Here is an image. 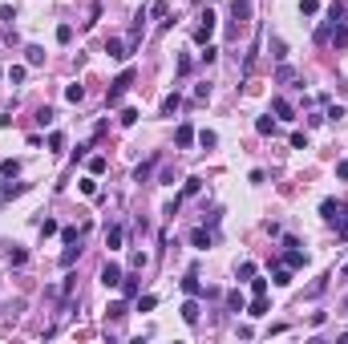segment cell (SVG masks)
Segmentation results:
<instances>
[{"label":"cell","mask_w":348,"mask_h":344,"mask_svg":"<svg viewBox=\"0 0 348 344\" xmlns=\"http://www.w3.org/2000/svg\"><path fill=\"white\" fill-rule=\"evenodd\" d=\"M271 110H276V114L284 117V121H291V117H295V110H291V102H284V97H276V102H271Z\"/></svg>","instance_id":"9c48e42d"},{"label":"cell","mask_w":348,"mask_h":344,"mask_svg":"<svg viewBox=\"0 0 348 344\" xmlns=\"http://www.w3.org/2000/svg\"><path fill=\"white\" fill-rule=\"evenodd\" d=\"M203 190V178H186V186H182V194H198Z\"/></svg>","instance_id":"d4e9b609"},{"label":"cell","mask_w":348,"mask_h":344,"mask_svg":"<svg viewBox=\"0 0 348 344\" xmlns=\"http://www.w3.org/2000/svg\"><path fill=\"white\" fill-rule=\"evenodd\" d=\"M227 308L231 312H243V291H227Z\"/></svg>","instance_id":"ac0fdd59"},{"label":"cell","mask_w":348,"mask_h":344,"mask_svg":"<svg viewBox=\"0 0 348 344\" xmlns=\"http://www.w3.org/2000/svg\"><path fill=\"white\" fill-rule=\"evenodd\" d=\"M178 312H182V320H186V324H198V300H194V296H190Z\"/></svg>","instance_id":"52a82bcc"},{"label":"cell","mask_w":348,"mask_h":344,"mask_svg":"<svg viewBox=\"0 0 348 344\" xmlns=\"http://www.w3.org/2000/svg\"><path fill=\"white\" fill-rule=\"evenodd\" d=\"M190 243H194V247H198V251H207V247H211V231H207V227L190 231Z\"/></svg>","instance_id":"ba28073f"},{"label":"cell","mask_w":348,"mask_h":344,"mask_svg":"<svg viewBox=\"0 0 348 344\" xmlns=\"http://www.w3.org/2000/svg\"><path fill=\"white\" fill-rule=\"evenodd\" d=\"M276 284H280V287L291 284V267H276Z\"/></svg>","instance_id":"44dd1931"},{"label":"cell","mask_w":348,"mask_h":344,"mask_svg":"<svg viewBox=\"0 0 348 344\" xmlns=\"http://www.w3.org/2000/svg\"><path fill=\"white\" fill-rule=\"evenodd\" d=\"M102 284L106 287H121V267H117V263H106V267H102Z\"/></svg>","instance_id":"3957f363"},{"label":"cell","mask_w":348,"mask_h":344,"mask_svg":"<svg viewBox=\"0 0 348 344\" xmlns=\"http://www.w3.org/2000/svg\"><path fill=\"white\" fill-rule=\"evenodd\" d=\"M174 142H178V146L186 150V146L194 142V130H190V126H178V134H174Z\"/></svg>","instance_id":"7c38bea8"},{"label":"cell","mask_w":348,"mask_h":344,"mask_svg":"<svg viewBox=\"0 0 348 344\" xmlns=\"http://www.w3.org/2000/svg\"><path fill=\"white\" fill-rule=\"evenodd\" d=\"M106 53H110L114 61H126V57H130V45H121L117 37H110V41H106Z\"/></svg>","instance_id":"277c9868"},{"label":"cell","mask_w":348,"mask_h":344,"mask_svg":"<svg viewBox=\"0 0 348 344\" xmlns=\"http://www.w3.org/2000/svg\"><path fill=\"white\" fill-rule=\"evenodd\" d=\"M215 142H219V138H215V134H211V130H203V134H198V146H203V150H211V146H215Z\"/></svg>","instance_id":"cb8c5ba5"},{"label":"cell","mask_w":348,"mask_h":344,"mask_svg":"<svg viewBox=\"0 0 348 344\" xmlns=\"http://www.w3.org/2000/svg\"><path fill=\"white\" fill-rule=\"evenodd\" d=\"M178 106H182V97H178V93H170V97H162V117H170L174 110H178Z\"/></svg>","instance_id":"9a60e30c"},{"label":"cell","mask_w":348,"mask_h":344,"mask_svg":"<svg viewBox=\"0 0 348 344\" xmlns=\"http://www.w3.org/2000/svg\"><path fill=\"white\" fill-rule=\"evenodd\" d=\"M65 97H69V102H81V97H85V89H81V85H69V89H65Z\"/></svg>","instance_id":"4dcf8cb0"},{"label":"cell","mask_w":348,"mask_h":344,"mask_svg":"<svg viewBox=\"0 0 348 344\" xmlns=\"http://www.w3.org/2000/svg\"><path fill=\"white\" fill-rule=\"evenodd\" d=\"M215 57H219V49H215V45H203V65H211Z\"/></svg>","instance_id":"d590c367"},{"label":"cell","mask_w":348,"mask_h":344,"mask_svg":"<svg viewBox=\"0 0 348 344\" xmlns=\"http://www.w3.org/2000/svg\"><path fill=\"white\" fill-rule=\"evenodd\" d=\"M121 235H126L121 227H106V247H110V251H114V247H121Z\"/></svg>","instance_id":"5bb4252c"},{"label":"cell","mask_w":348,"mask_h":344,"mask_svg":"<svg viewBox=\"0 0 348 344\" xmlns=\"http://www.w3.org/2000/svg\"><path fill=\"white\" fill-rule=\"evenodd\" d=\"M20 190H24L20 182H4V186H0V199H12V194H20Z\"/></svg>","instance_id":"d6986e66"},{"label":"cell","mask_w":348,"mask_h":344,"mask_svg":"<svg viewBox=\"0 0 348 344\" xmlns=\"http://www.w3.org/2000/svg\"><path fill=\"white\" fill-rule=\"evenodd\" d=\"M57 41H61V45H69V41H73V29H69V24H61V29H57Z\"/></svg>","instance_id":"e575fe53"},{"label":"cell","mask_w":348,"mask_h":344,"mask_svg":"<svg viewBox=\"0 0 348 344\" xmlns=\"http://www.w3.org/2000/svg\"><path fill=\"white\" fill-rule=\"evenodd\" d=\"M336 178H348V158L340 162V166H336Z\"/></svg>","instance_id":"60d3db41"},{"label":"cell","mask_w":348,"mask_h":344,"mask_svg":"<svg viewBox=\"0 0 348 344\" xmlns=\"http://www.w3.org/2000/svg\"><path fill=\"white\" fill-rule=\"evenodd\" d=\"M8 81L20 85V81H24V65H12V69H8Z\"/></svg>","instance_id":"7402d4cb"},{"label":"cell","mask_w":348,"mask_h":344,"mask_svg":"<svg viewBox=\"0 0 348 344\" xmlns=\"http://www.w3.org/2000/svg\"><path fill=\"white\" fill-rule=\"evenodd\" d=\"M320 215H324V219H336V215H340V203H336V199H324V203H320Z\"/></svg>","instance_id":"4fadbf2b"},{"label":"cell","mask_w":348,"mask_h":344,"mask_svg":"<svg viewBox=\"0 0 348 344\" xmlns=\"http://www.w3.org/2000/svg\"><path fill=\"white\" fill-rule=\"evenodd\" d=\"M332 223H336V231H340V235H348V207H340V215H336Z\"/></svg>","instance_id":"ffe728a7"},{"label":"cell","mask_w":348,"mask_h":344,"mask_svg":"<svg viewBox=\"0 0 348 344\" xmlns=\"http://www.w3.org/2000/svg\"><path fill=\"white\" fill-rule=\"evenodd\" d=\"M77 251H81V247H73V243H69V251L61 255V267H73V259H77Z\"/></svg>","instance_id":"484cf974"},{"label":"cell","mask_w":348,"mask_h":344,"mask_svg":"<svg viewBox=\"0 0 348 344\" xmlns=\"http://www.w3.org/2000/svg\"><path fill=\"white\" fill-rule=\"evenodd\" d=\"M231 16L235 20H247V16H251V4H247V0H231Z\"/></svg>","instance_id":"30bf717a"},{"label":"cell","mask_w":348,"mask_h":344,"mask_svg":"<svg viewBox=\"0 0 348 344\" xmlns=\"http://www.w3.org/2000/svg\"><path fill=\"white\" fill-rule=\"evenodd\" d=\"M251 291H255V296H267V280H259V276H251Z\"/></svg>","instance_id":"f546056e"},{"label":"cell","mask_w":348,"mask_h":344,"mask_svg":"<svg viewBox=\"0 0 348 344\" xmlns=\"http://www.w3.org/2000/svg\"><path fill=\"white\" fill-rule=\"evenodd\" d=\"M24 53H29V65H41V61H45V49H41V45H29Z\"/></svg>","instance_id":"2e32d148"},{"label":"cell","mask_w":348,"mask_h":344,"mask_svg":"<svg viewBox=\"0 0 348 344\" xmlns=\"http://www.w3.org/2000/svg\"><path fill=\"white\" fill-rule=\"evenodd\" d=\"M198 20H203V24L194 29V41H198V45H211V37H215V12L207 8V12L198 16Z\"/></svg>","instance_id":"7a4b0ae2"},{"label":"cell","mask_w":348,"mask_h":344,"mask_svg":"<svg viewBox=\"0 0 348 344\" xmlns=\"http://www.w3.org/2000/svg\"><path fill=\"white\" fill-rule=\"evenodd\" d=\"M61 239H65V243H77V239H81V227H65V231H61Z\"/></svg>","instance_id":"f1b7e54d"},{"label":"cell","mask_w":348,"mask_h":344,"mask_svg":"<svg viewBox=\"0 0 348 344\" xmlns=\"http://www.w3.org/2000/svg\"><path fill=\"white\" fill-rule=\"evenodd\" d=\"M81 194H97V182L93 178H81Z\"/></svg>","instance_id":"74e56055"},{"label":"cell","mask_w":348,"mask_h":344,"mask_svg":"<svg viewBox=\"0 0 348 344\" xmlns=\"http://www.w3.org/2000/svg\"><path fill=\"white\" fill-rule=\"evenodd\" d=\"M130 85H134V69H121L114 81H110V89H106V106H117V102H121V93H126Z\"/></svg>","instance_id":"6da1fadb"},{"label":"cell","mask_w":348,"mask_h":344,"mask_svg":"<svg viewBox=\"0 0 348 344\" xmlns=\"http://www.w3.org/2000/svg\"><path fill=\"white\" fill-rule=\"evenodd\" d=\"M150 170H154V158H150V162H142V166H138V170H134V178H138V182H142V178H150Z\"/></svg>","instance_id":"83f0119b"},{"label":"cell","mask_w":348,"mask_h":344,"mask_svg":"<svg viewBox=\"0 0 348 344\" xmlns=\"http://www.w3.org/2000/svg\"><path fill=\"white\" fill-rule=\"evenodd\" d=\"M20 170V166H16V162H12V158H4V162H0V174H4V178H12V174Z\"/></svg>","instance_id":"4316f807"},{"label":"cell","mask_w":348,"mask_h":344,"mask_svg":"<svg viewBox=\"0 0 348 344\" xmlns=\"http://www.w3.org/2000/svg\"><path fill=\"white\" fill-rule=\"evenodd\" d=\"M344 276H348V263H344Z\"/></svg>","instance_id":"b9f144b4"},{"label":"cell","mask_w":348,"mask_h":344,"mask_svg":"<svg viewBox=\"0 0 348 344\" xmlns=\"http://www.w3.org/2000/svg\"><path fill=\"white\" fill-rule=\"evenodd\" d=\"M255 130H259V134H276V121H271V117H259Z\"/></svg>","instance_id":"603a6c76"},{"label":"cell","mask_w":348,"mask_h":344,"mask_svg":"<svg viewBox=\"0 0 348 344\" xmlns=\"http://www.w3.org/2000/svg\"><path fill=\"white\" fill-rule=\"evenodd\" d=\"M130 267H146V251H134L130 255Z\"/></svg>","instance_id":"f35d334b"},{"label":"cell","mask_w":348,"mask_h":344,"mask_svg":"<svg viewBox=\"0 0 348 344\" xmlns=\"http://www.w3.org/2000/svg\"><path fill=\"white\" fill-rule=\"evenodd\" d=\"M267 312H271L267 296H255V300H251V308H247V316H255V320H259V316H267Z\"/></svg>","instance_id":"8992f818"},{"label":"cell","mask_w":348,"mask_h":344,"mask_svg":"<svg viewBox=\"0 0 348 344\" xmlns=\"http://www.w3.org/2000/svg\"><path fill=\"white\" fill-rule=\"evenodd\" d=\"M284 247H288V255H284V259H288V267H304V263H308V255H304V251H295L300 243H284Z\"/></svg>","instance_id":"5b68a950"},{"label":"cell","mask_w":348,"mask_h":344,"mask_svg":"<svg viewBox=\"0 0 348 344\" xmlns=\"http://www.w3.org/2000/svg\"><path fill=\"white\" fill-rule=\"evenodd\" d=\"M300 12H304V16H312V12H320V4H316V0H300Z\"/></svg>","instance_id":"d6a6232c"},{"label":"cell","mask_w":348,"mask_h":344,"mask_svg":"<svg viewBox=\"0 0 348 344\" xmlns=\"http://www.w3.org/2000/svg\"><path fill=\"white\" fill-rule=\"evenodd\" d=\"M121 291H126V300L138 296V280H134V276H121Z\"/></svg>","instance_id":"e0dca14e"},{"label":"cell","mask_w":348,"mask_h":344,"mask_svg":"<svg viewBox=\"0 0 348 344\" xmlns=\"http://www.w3.org/2000/svg\"><path fill=\"white\" fill-rule=\"evenodd\" d=\"M138 121V110H121V126H134Z\"/></svg>","instance_id":"ab89813d"},{"label":"cell","mask_w":348,"mask_h":344,"mask_svg":"<svg viewBox=\"0 0 348 344\" xmlns=\"http://www.w3.org/2000/svg\"><path fill=\"white\" fill-rule=\"evenodd\" d=\"M182 291H186V296H203V284H198V276H194V272L182 280Z\"/></svg>","instance_id":"8fae6325"},{"label":"cell","mask_w":348,"mask_h":344,"mask_svg":"<svg viewBox=\"0 0 348 344\" xmlns=\"http://www.w3.org/2000/svg\"><path fill=\"white\" fill-rule=\"evenodd\" d=\"M154 304H158L154 296H142V300H138V312H154Z\"/></svg>","instance_id":"1f68e13d"},{"label":"cell","mask_w":348,"mask_h":344,"mask_svg":"<svg viewBox=\"0 0 348 344\" xmlns=\"http://www.w3.org/2000/svg\"><path fill=\"white\" fill-rule=\"evenodd\" d=\"M89 170L102 174V170H106V158H102V154H93V158H89Z\"/></svg>","instance_id":"836d02e7"},{"label":"cell","mask_w":348,"mask_h":344,"mask_svg":"<svg viewBox=\"0 0 348 344\" xmlns=\"http://www.w3.org/2000/svg\"><path fill=\"white\" fill-rule=\"evenodd\" d=\"M291 146H295V150H304V146H308V134H300V130H295V134H291Z\"/></svg>","instance_id":"8d00e7d4"}]
</instances>
